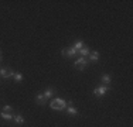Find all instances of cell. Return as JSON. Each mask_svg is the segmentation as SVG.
Instances as JSON below:
<instances>
[{
  "label": "cell",
  "instance_id": "obj_14",
  "mask_svg": "<svg viewBox=\"0 0 133 127\" xmlns=\"http://www.w3.org/2000/svg\"><path fill=\"white\" fill-rule=\"evenodd\" d=\"M43 95L45 96V99H47V97H51V96H52V89H47V90L44 92Z\"/></svg>",
  "mask_w": 133,
  "mask_h": 127
},
{
  "label": "cell",
  "instance_id": "obj_10",
  "mask_svg": "<svg viewBox=\"0 0 133 127\" xmlns=\"http://www.w3.org/2000/svg\"><path fill=\"white\" fill-rule=\"evenodd\" d=\"M82 47H84V43H82V41H77V43H75V45H74V50L77 51V52H79Z\"/></svg>",
  "mask_w": 133,
  "mask_h": 127
},
{
  "label": "cell",
  "instance_id": "obj_16",
  "mask_svg": "<svg viewBox=\"0 0 133 127\" xmlns=\"http://www.w3.org/2000/svg\"><path fill=\"white\" fill-rule=\"evenodd\" d=\"M61 54H62V55H64V57H66V48H62Z\"/></svg>",
  "mask_w": 133,
  "mask_h": 127
},
{
  "label": "cell",
  "instance_id": "obj_7",
  "mask_svg": "<svg viewBox=\"0 0 133 127\" xmlns=\"http://www.w3.org/2000/svg\"><path fill=\"white\" fill-rule=\"evenodd\" d=\"M79 52H81V57H82V58H85L87 55H89V54H91V50L88 48V47H85V45H84V47L81 48Z\"/></svg>",
  "mask_w": 133,
  "mask_h": 127
},
{
  "label": "cell",
  "instance_id": "obj_9",
  "mask_svg": "<svg viewBox=\"0 0 133 127\" xmlns=\"http://www.w3.org/2000/svg\"><path fill=\"white\" fill-rule=\"evenodd\" d=\"M13 119H14V122L17 123V124H23V123H24V117L21 116V114H16Z\"/></svg>",
  "mask_w": 133,
  "mask_h": 127
},
{
  "label": "cell",
  "instance_id": "obj_2",
  "mask_svg": "<svg viewBox=\"0 0 133 127\" xmlns=\"http://www.w3.org/2000/svg\"><path fill=\"white\" fill-rule=\"evenodd\" d=\"M50 106H51V109H54V110H64L65 106H66V102L62 100V99H54Z\"/></svg>",
  "mask_w": 133,
  "mask_h": 127
},
{
  "label": "cell",
  "instance_id": "obj_13",
  "mask_svg": "<svg viewBox=\"0 0 133 127\" xmlns=\"http://www.w3.org/2000/svg\"><path fill=\"white\" fill-rule=\"evenodd\" d=\"M110 81H112L110 75H103L102 76V82H103V83H110Z\"/></svg>",
  "mask_w": 133,
  "mask_h": 127
},
{
  "label": "cell",
  "instance_id": "obj_12",
  "mask_svg": "<svg viewBox=\"0 0 133 127\" xmlns=\"http://www.w3.org/2000/svg\"><path fill=\"white\" fill-rule=\"evenodd\" d=\"M66 112H68L69 114H72V116H74V114H77V113H78V110L75 109L74 106H68V109H66Z\"/></svg>",
  "mask_w": 133,
  "mask_h": 127
},
{
  "label": "cell",
  "instance_id": "obj_4",
  "mask_svg": "<svg viewBox=\"0 0 133 127\" xmlns=\"http://www.w3.org/2000/svg\"><path fill=\"white\" fill-rule=\"evenodd\" d=\"M0 75H2L4 79H7V78H11V76H14V71H13L11 68H3L2 71H0Z\"/></svg>",
  "mask_w": 133,
  "mask_h": 127
},
{
  "label": "cell",
  "instance_id": "obj_1",
  "mask_svg": "<svg viewBox=\"0 0 133 127\" xmlns=\"http://www.w3.org/2000/svg\"><path fill=\"white\" fill-rule=\"evenodd\" d=\"M0 117L4 120H11L13 119V109H11V106H4L3 107V110L0 112Z\"/></svg>",
  "mask_w": 133,
  "mask_h": 127
},
{
  "label": "cell",
  "instance_id": "obj_6",
  "mask_svg": "<svg viewBox=\"0 0 133 127\" xmlns=\"http://www.w3.org/2000/svg\"><path fill=\"white\" fill-rule=\"evenodd\" d=\"M89 59L92 62H98V59H99V52H98V51H92V52L89 54Z\"/></svg>",
  "mask_w": 133,
  "mask_h": 127
},
{
  "label": "cell",
  "instance_id": "obj_5",
  "mask_svg": "<svg viewBox=\"0 0 133 127\" xmlns=\"http://www.w3.org/2000/svg\"><path fill=\"white\" fill-rule=\"evenodd\" d=\"M109 90V88L108 86H101V88H96L94 90V93H95V96H98V97H102V96H105V93Z\"/></svg>",
  "mask_w": 133,
  "mask_h": 127
},
{
  "label": "cell",
  "instance_id": "obj_8",
  "mask_svg": "<svg viewBox=\"0 0 133 127\" xmlns=\"http://www.w3.org/2000/svg\"><path fill=\"white\" fill-rule=\"evenodd\" d=\"M36 100H37V103H38V104H45V96H44L43 93H38V95H37Z\"/></svg>",
  "mask_w": 133,
  "mask_h": 127
},
{
  "label": "cell",
  "instance_id": "obj_15",
  "mask_svg": "<svg viewBox=\"0 0 133 127\" xmlns=\"http://www.w3.org/2000/svg\"><path fill=\"white\" fill-rule=\"evenodd\" d=\"M14 79H16V82H21L23 81V75L21 74H14Z\"/></svg>",
  "mask_w": 133,
  "mask_h": 127
},
{
  "label": "cell",
  "instance_id": "obj_11",
  "mask_svg": "<svg viewBox=\"0 0 133 127\" xmlns=\"http://www.w3.org/2000/svg\"><path fill=\"white\" fill-rule=\"evenodd\" d=\"M75 55H77V51L74 50V47L66 50V57H75Z\"/></svg>",
  "mask_w": 133,
  "mask_h": 127
},
{
  "label": "cell",
  "instance_id": "obj_3",
  "mask_svg": "<svg viewBox=\"0 0 133 127\" xmlns=\"http://www.w3.org/2000/svg\"><path fill=\"white\" fill-rule=\"evenodd\" d=\"M74 65H75V68H77V69H79V71H84L85 66H87V58H82V57H81V58H78L77 61H75Z\"/></svg>",
  "mask_w": 133,
  "mask_h": 127
},
{
  "label": "cell",
  "instance_id": "obj_17",
  "mask_svg": "<svg viewBox=\"0 0 133 127\" xmlns=\"http://www.w3.org/2000/svg\"><path fill=\"white\" fill-rule=\"evenodd\" d=\"M0 59H2V52H0Z\"/></svg>",
  "mask_w": 133,
  "mask_h": 127
}]
</instances>
